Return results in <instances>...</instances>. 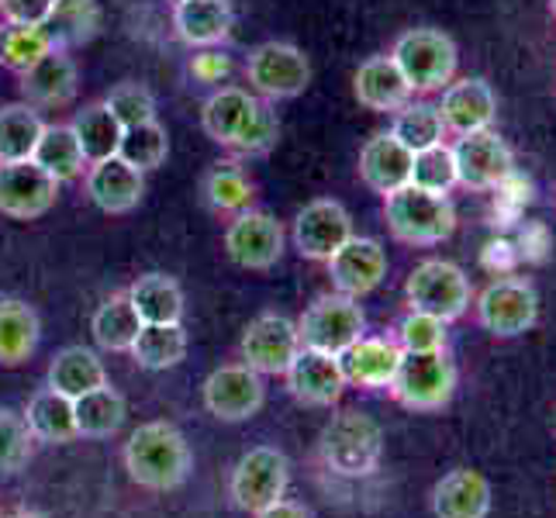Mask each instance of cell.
Segmentation results:
<instances>
[{"label":"cell","instance_id":"6da1fadb","mask_svg":"<svg viewBox=\"0 0 556 518\" xmlns=\"http://www.w3.org/2000/svg\"><path fill=\"white\" fill-rule=\"evenodd\" d=\"M122 459L131 484L156 494L184 488L190 470H194V453H190L184 432L174 421H142L128 435Z\"/></svg>","mask_w":556,"mask_h":518},{"label":"cell","instance_id":"7a4b0ae2","mask_svg":"<svg viewBox=\"0 0 556 518\" xmlns=\"http://www.w3.org/2000/svg\"><path fill=\"white\" fill-rule=\"evenodd\" d=\"M318 456L325 470L346 477V481H359V477H370L380 467L383 432L359 408H342L325 421V429L318 435Z\"/></svg>","mask_w":556,"mask_h":518},{"label":"cell","instance_id":"3957f363","mask_svg":"<svg viewBox=\"0 0 556 518\" xmlns=\"http://www.w3.org/2000/svg\"><path fill=\"white\" fill-rule=\"evenodd\" d=\"M383 218L391 236L405 245H439L456 232V207L450 194H432L415 184L383 198Z\"/></svg>","mask_w":556,"mask_h":518},{"label":"cell","instance_id":"277c9868","mask_svg":"<svg viewBox=\"0 0 556 518\" xmlns=\"http://www.w3.org/2000/svg\"><path fill=\"white\" fill-rule=\"evenodd\" d=\"M388 391L401 408H408L415 415L443 412L456 394V367L446 356V350L405 353Z\"/></svg>","mask_w":556,"mask_h":518},{"label":"cell","instance_id":"5b68a950","mask_svg":"<svg viewBox=\"0 0 556 518\" xmlns=\"http://www.w3.org/2000/svg\"><path fill=\"white\" fill-rule=\"evenodd\" d=\"M391 60L397 63L401 76L408 80L412 93H432V90H443L453 84L459 52L446 31L412 28L405 35H397Z\"/></svg>","mask_w":556,"mask_h":518},{"label":"cell","instance_id":"8992f818","mask_svg":"<svg viewBox=\"0 0 556 518\" xmlns=\"http://www.w3.org/2000/svg\"><path fill=\"white\" fill-rule=\"evenodd\" d=\"M405 298L412 312L443 318L446 325L470 312L473 287L470 277L450 260H421L405 280Z\"/></svg>","mask_w":556,"mask_h":518},{"label":"cell","instance_id":"52a82bcc","mask_svg":"<svg viewBox=\"0 0 556 518\" xmlns=\"http://www.w3.org/2000/svg\"><path fill=\"white\" fill-rule=\"evenodd\" d=\"M477 321L494 339H519L540 318V294L522 277H497L473 301Z\"/></svg>","mask_w":556,"mask_h":518},{"label":"cell","instance_id":"ba28073f","mask_svg":"<svg viewBox=\"0 0 556 518\" xmlns=\"http://www.w3.org/2000/svg\"><path fill=\"white\" fill-rule=\"evenodd\" d=\"M363 329H367V315H363L359 301L346 298V294H336V291L315 298L308 308H304V315L298 318L301 345L332 353V356L350 350V345L363 336Z\"/></svg>","mask_w":556,"mask_h":518},{"label":"cell","instance_id":"9c48e42d","mask_svg":"<svg viewBox=\"0 0 556 518\" xmlns=\"http://www.w3.org/2000/svg\"><path fill=\"white\" fill-rule=\"evenodd\" d=\"M287 484H291V459H287L277 446H256L232 467L228 497H232L236 508H242L249 515H260L263 508L280 502L287 494Z\"/></svg>","mask_w":556,"mask_h":518},{"label":"cell","instance_id":"30bf717a","mask_svg":"<svg viewBox=\"0 0 556 518\" xmlns=\"http://www.w3.org/2000/svg\"><path fill=\"white\" fill-rule=\"evenodd\" d=\"M245 80L266 101H287L308 90L312 84V63L298 46L291 42H263L249 52L245 60Z\"/></svg>","mask_w":556,"mask_h":518},{"label":"cell","instance_id":"8fae6325","mask_svg":"<svg viewBox=\"0 0 556 518\" xmlns=\"http://www.w3.org/2000/svg\"><path fill=\"white\" fill-rule=\"evenodd\" d=\"M301 350V336H298V321L277 312H263L245 325L242 342H239V356L245 367H253L260 377H283L287 367L294 363Z\"/></svg>","mask_w":556,"mask_h":518},{"label":"cell","instance_id":"7c38bea8","mask_svg":"<svg viewBox=\"0 0 556 518\" xmlns=\"http://www.w3.org/2000/svg\"><path fill=\"white\" fill-rule=\"evenodd\" d=\"M453 149V163H456V184L467 190H502L511 173L515 160L508 142L497 136L494 128L488 131H473V136H459Z\"/></svg>","mask_w":556,"mask_h":518},{"label":"cell","instance_id":"4fadbf2b","mask_svg":"<svg viewBox=\"0 0 556 518\" xmlns=\"http://www.w3.org/2000/svg\"><path fill=\"white\" fill-rule=\"evenodd\" d=\"M201 394H204L207 415L228 421V426L256 418L266 401L263 377L253 367H245V363H225V367L211 370Z\"/></svg>","mask_w":556,"mask_h":518},{"label":"cell","instance_id":"5bb4252c","mask_svg":"<svg viewBox=\"0 0 556 518\" xmlns=\"http://www.w3.org/2000/svg\"><path fill=\"white\" fill-rule=\"evenodd\" d=\"M60 201V180L35 160L22 163H0V215L14 222H35L49 215Z\"/></svg>","mask_w":556,"mask_h":518},{"label":"cell","instance_id":"9a60e30c","mask_svg":"<svg viewBox=\"0 0 556 518\" xmlns=\"http://www.w3.org/2000/svg\"><path fill=\"white\" fill-rule=\"evenodd\" d=\"M225 253L242 270H270L283 256V228L266 211L245 207L225 228Z\"/></svg>","mask_w":556,"mask_h":518},{"label":"cell","instance_id":"2e32d148","mask_svg":"<svg viewBox=\"0 0 556 518\" xmlns=\"http://www.w3.org/2000/svg\"><path fill=\"white\" fill-rule=\"evenodd\" d=\"M325 266H329L332 291L359 301V298L374 294L383 283V277H388V249H383L377 239L353 236L325 260Z\"/></svg>","mask_w":556,"mask_h":518},{"label":"cell","instance_id":"e0dca14e","mask_svg":"<svg viewBox=\"0 0 556 518\" xmlns=\"http://www.w3.org/2000/svg\"><path fill=\"white\" fill-rule=\"evenodd\" d=\"M291 239H294L298 253L304 260L325 263L342 242L353 239V218H350V211L342 207L339 201L318 198L312 204H304L294 215Z\"/></svg>","mask_w":556,"mask_h":518},{"label":"cell","instance_id":"ac0fdd59","mask_svg":"<svg viewBox=\"0 0 556 518\" xmlns=\"http://www.w3.org/2000/svg\"><path fill=\"white\" fill-rule=\"evenodd\" d=\"M283 377H287V391H291V397L308 408H332L342 397V391L350 388L346 377H342L339 356L308 350V345H301Z\"/></svg>","mask_w":556,"mask_h":518},{"label":"cell","instance_id":"d6986e66","mask_svg":"<svg viewBox=\"0 0 556 518\" xmlns=\"http://www.w3.org/2000/svg\"><path fill=\"white\" fill-rule=\"evenodd\" d=\"M84 187L93 207H101L104 215H128V211L139 207L146 194V173L128 166L122 156H111L87 166Z\"/></svg>","mask_w":556,"mask_h":518},{"label":"cell","instance_id":"ffe728a7","mask_svg":"<svg viewBox=\"0 0 556 518\" xmlns=\"http://www.w3.org/2000/svg\"><path fill=\"white\" fill-rule=\"evenodd\" d=\"M439 118L453 136H473V131H488L497 118V98L481 76H467L443 90V104H439Z\"/></svg>","mask_w":556,"mask_h":518},{"label":"cell","instance_id":"44dd1931","mask_svg":"<svg viewBox=\"0 0 556 518\" xmlns=\"http://www.w3.org/2000/svg\"><path fill=\"white\" fill-rule=\"evenodd\" d=\"M405 356L397 342L391 339H374V336H359L350 350L339 353V367H342V377L353 388H363V391H388L391 380L397 374V363Z\"/></svg>","mask_w":556,"mask_h":518},{"label":"cell","instance_id":"7402d4cb","mask_svg":"<svg viewBox=\"0 0 556 518\" xmlns=\"http://www.w3.org/2000/svg\"><path fill=\"white\" fill-rule=\"evenodd\" d=\"M17 84H22V98L31 108H66L76 98V87H80V70H76L70 52L52 49L31 70L17 76Z\"/></svg>","mask_w":556,"mask_h":518},{"label":"cell","instance_id":"603a6c76","mask_svg":"<svg viewBox=\"0 0 556 518\" xmlns=\"http://www.w3.org/2000/svg\"><path fill=\"white\" fill-rule=\"evenodd\" d=\"M491 481L473 467H456L443 473L432 488L435 518H488L491 515Z\"/></svg>","mask_w":556,"mask_h":518},{"label":"cell","instance_id":"cb8c5ba5","mask_svg":"<svg viewBox=\"0 0 556 518\" xmlns=\"http://www.w3.org/2000/svg\"><path fill=\"white\" fill-rule=\"evenodd\" d=\"M412 163H415V152L401 146L391 131H383V136H374L359 149V180L367 184L374 194L388 198L397 187L412 184Z\"/></svg>","mask_w":556,"mask_h":518},{"label":"cell","instance_id":"d4e9b609","mask_svg":"<svg viewBox=\"0 0 556 518\" xmlns=\"http://www.w3.org/2000/svg\"><path fill=\"white\" fill-rule=\"evenodd\" d=\"M256 111H260V98H253L249 90H242V87H222V90H215L204 101L201 125H204L211 142L232 149L242 139V131L253 125Z\"/></svg>","mask_w":556,"mask_h":518},{"label":"cell","instance_id":"484cf974","mask_svg":"<svg viewBox=\"0 0 556 518\" xmlns=\"http://www.w3.org/2000/svg\"><path fill=\"white\" fill-rule=\"evenodd\" d=\"M353 93L363 108L380 114H394L412 101V87L391 55H370L367 63H359L353 76Z\"/></svg>","mask_w":556,"mask_h":518},{"label":"cell","instance_id":"4316f807","mask_svg":"<svg viewBox=\"0 0 556 518\" xmlns=\"http://www.w3.org/2000/svg\"><path fill=\"white\" fill-rule=\"evenodd\" d=\"M174 31L190 49L222 46L232 35V8L228 0H177Z\"/></svg>","mask_w":556,"mask_h":518},{"label":"cell","instance_id":"83f0119b","mask_svg":"<svg viewBox=\"0 0 556 518\" xmlns=\"http://www.w3.org/2000/svg\"><path fill=\"white\" fill-rule=\"evenodd\" d=\"M25 421H28V432L35 443H46V446H66L73 439H80L76 432V412H73V397L60 394L55 388L35 391L25 405Z\"/></svg>","mask_w":556,"mask_h":518},{"label":"cell","instance_id":"f1b7e54d","mask_svg":"<svg viewBox=\"0 0 556 518\" xmlns=\"http://www.w3.org/2000/svg\"><path fill=\"white\" fill-rule=\"evenodd\" d=\"M42 321L22 298H0V367H22L38 350Z\"/></svg>","mask_w":556,"mask_h":518},{"label":"cell","instance_id":"f546056e","mask_svg":"<svg viewBox=\"0 0 556 518\" xmlns=\"http://www.w3.org/2000/svg\"><path fill=\"white\" fill-rule=\"evenodd\" d=\"M128 301L142 325H180L184 321V291L169 274H142L131 280Z\"/></svg>","mask_w":556,"mask_h":518},{"label":"cell","instance_id":"4dcf8cb0","mask_svg":"<svg viewBox=\"0 0 556 518\" xmlns=\"http://www.w3.org/2000/svg\"><path fill=\"white\" fill-rule=\"evenodd\" d=\"M108 383V370L101 356L87 345H66L49 363V388H55L66 397H84L87 391H98Z\"/></svg>","mask_w":556,"mask_h":518},{"label":"cell","instance_id":"1f68e13d","mask_svg":"<svg viewBox=\"0 0 556 518\" xmlns=\"http://www.w3.org/2000/svg\"><path fill=\"white\" fill-rule=\"evenodd\" d=\"M42 28L49 31L52 46L63 52L87 46L101 31V4L98 0H55Z\"/></svg>","mask_w":556,"mask_h":518},{"label":"cell","instance_id":"d6a6232c","mask_svg":"<svg viewBox=\"0 0 556 518\" xmlns=\"http://www.w3.org/2000/svg\"><path fill=\"white\" fill-rule=\"evenodd\" d=\"M31 160L60 184L84 177L87 166H90L87 156H84V149H80V139H76V131L70 125H46Z\"/></svg>","mask_w":556,"mask_h":518},{"label":"cell","instance_id":"836d02e7","mask_svg":"<svg viewBox=\"0 0 556 518\" xmlns=\"http://www.w3.org/2000/svg\"><path fill=\"white\" fill-rule=\"evenodd\" d=\"M139 329H142V318L136 315V308H131L128 291L104 298L101 308L90 318V336L108 353H128Z\"/></svg>","mask_w":556,"mask_h":518},{"label":"cell","instance_id":"e575fe53","mask_svg":"<svg viewBox=\"0 0 556 518\" xmlns=\"http://www.w3.org/2000/svg\"><path fill=\"white\" fill-rule=\"evenodd\" d=\"M42 114L28 101H14L0 108V163H22L35 156V146L42 139Z\"/></svg>","mask_w":556,"mask_h":518},{"label":"cell","instance_id":"d590c367","mask_svg":"<svg viewBox=\"0 0 556 518\" xmlns=\"http://www.w3.org/2000/svg\"><path fill=\"white\" fill-rule=\"evenodd\" d=\"M73 412H76V432H80V439H111L125 426L128 405L111 383H104V388L76 397Z\"/></svg>","mask_w":556,"mask_h":518},{"label":"cell","instance_id":"8d00e7d4","mask_svg":"<svg viewBox=\"0 0 556 518\" xmlns=\"http://www.w3.org/2000/svg\"><path fill=\"white\" fill-rule=\"evenodd\" d=\"M70 128L76 131V139H80V149H84L87 163H98V160L118 156V146H122L125 128H122V122L108 111L104 101L87 104L84 111H76V118L70 122Z\"/></svg>","mask_w":556,"mask_h":518},{"label":"cell","instance_id":"74e56055","mask_svg":"<svg viewBox=\"0 0 556 518\" xmlns=\"http://www.w3.org/2000/svg\"><path fill=\"white\" fill-rule=\"evenodd\" d=\"M128 356L142 370H169L187 356V332L184 325H142Z\"/></svg>","mask_w":556,"mask_h":518},{"label":"cell","instance_id":"f35d334b","mask_svg":"<svg viewBox=\"0 0 556 518\" xmlns=\"http://www.w3.org/2000/svg\"><path fill=\"white\" fill-rule=\"evenodd\" d=\"M55 46L42 25H11L0 22V66L22 76Z\"/></svg>","mask_w":556,"mask_h":518},{"label":"cell","instance_id":"ab89813d","mask_svg":"<svg viewBox=\"0 0 556 518\" xmlns=\"http://www.w3.org/2000/svg\"><path fill=\"white\" fill-rule=\"evenodd\" d=\"M204 201L218 215H239V211L253 207V184L236 163H215L204 177Z\"/></svg>","mask_w":556,"mask_h":518},{"label":"cell","instance_id":"60d3db41","mask_svg":"<svg viewBox=\"0 0 556 518\" xmlns=\"http://www.w3.org/2000/svg\"><path fill=\"white\" fill-rule=\"evenodd\" d=\"M391 136L412 149V152H421V149H432L443 142L446 136V125L439 118V108L432 104H405L401 111H394V125H391Z\"/></svg>","mask_w":556,"mask_h":518},{"label":"cell","instance_id":"b9f144b4","mask_svg":"<svg viewBox=\"0 0 556 518\" xmlns=\"http://www.w3.org/2000/svg\"><path fill=\"white\" fill-rule=\"evenodd\" d=\"M118 156L136 166L139 173H152L160 169L169 156V136L160 122H146V125H131L125 128L122 146H118Z\"/></svg>","mask_w":556,"mask_h":518},{"label":"cell","instance_id":"7bdbcfd3","mask_svg":"<svg viewBox=\"0 0 556 518\" xmlns=\"http://www.w3.org/2000/svg\"><path fill=\"white\" fill-rule=\"evenodd\" d=\"M412 184L421 190H432V194H450L456 187V163H453V149L450 146H432L415 152L412 163Z\"/></svg>","mask_w":556,"mask_h":518},{"label":"cell","instance_id":"ee69618b","mask_svg":"<svg viewBox=\"0 0 556 518\" xmlns=\"http://www.w3.org/2000/svg\"><path fill=\"white\" fill-rule=\"evenodd\" d=\"M31 453H35V439L28 432L25 415L0 408V473L25 470Z\"/></svg>","mask_w":556,"mask_h":518},{"label":"cell","instance_id":"f6af8a7d","mask_svg":"<svg viewBox=\"0 0 556 518\" xmlns=\"http://www.w3.org/2000/svg\"><path fill=\"white\" fill-rule=\"evenodd\" d=\"M104 104H108V111L114 114V118L122 122V128L156 122V98H152L149 87L136 84V80H125L118 87H111Z\"/></svg>","mask_w":556,"mask_h":518},{"label":"cell","instance_id":"bcb514c9","mask_svg":"<svg viewBox=\"0 0 556 518\" xmlns=\"http://www.w3.org/2000/svg\"><path fill=\"white\" fill-rule=\"evenodd\" d=\"M397 345L405 353L446 350V321L435 315H426V312H408L397 321Z\"/></svg>","mask_w":556,"mask_h":518},{"label":"cell","instance_id":"7dc6e473","mask_svg":"<svg viewBox=\"0 0 556 518\" xmlns=\"http://www.w3.org/2000/svg\"><path fill=\"white\" fill-rule=\"evenodd\" d=\"M280 139V118H277V111L270 104H263L260 101V111H256V118L253 125H249L242 131V139L232 146V152H239V156H266Z\"/></svg>","mask_w":556,"mask_h":518},{"label":"cell","instance_id":"c3c4849f","mask_svg":"<svg viewBox=\"0 0 556 518\" xmlns=\"http://www.w3.org/2000/svg\"><path fill=\"white\" fill-rule=\"evenodd\" d=\"M55 0H0V22L11 25H46Z\"/></svg>","mask_w":556,"mask_h":518},{"label":"cell","instance_id":"681fc988","mask_svg":"<svg viewBox=\"0 0 556 518\" xmlns=\"http://www.w3.org/2000/svg\"><path fill=\"white\" fill-rule=\"evenodd\" d=\"M228 73H232V60H228L225 52L204 49V52L194 55V60H190V76L201 80V84H222Z\"/></svg>","mask_w":556,"mask_h":518},{"label":"cell","instance_id":"f907efd6","mask_svg":"<svg viewBox=\"0 0 556 518\" xmlns=\"http://www.w3.org/2000/svg\"><path fill=\"white\" fill-rule=\"evenodd\" d=\"M256 518H312V511L298 505V502H287V497H280V502H274L270 508H263Z\"/></svg>","mask_w":556,"mask_h":518},{"label":"cell","instance_id":"816d5d0a","mask_svg":"<svg viewBox=\"0 0 556 518\" xmlns=\"http://www.w3.org/2000/svg\"><path fill=\"white\" fill-rule=\"evenodd\" d=\"M0 518H46V515H38V511H14V515H0Z\"/></svg>","mask_w":556,"mask_h":518},{"label":"cell","instance_id":"f5cc1de1","mask_svg":"<svg viewBox=\"0 0 556 518\" xmlns=\"http://www.w3.org/2000/svg\"><path fill=\"white\" fill-rule=\"evenodd\" d=\"M549 11H553V14H556V0H549Z\"/></svg>","mask_w":556,"mask_h":518},{"label":"cell","instance_id":"db71d44e","mask_svg":"<svg viewBox=\"0 0 556 518\" xmlns=\"http://www.w3.org/2000/svg\"><path fill=\"white\" fill-rule=\"evenodd\" d=\"M174 4H177V0H174Z\"/></svg>","mask_w":556,"mask_h":518}]
</instances>
